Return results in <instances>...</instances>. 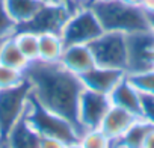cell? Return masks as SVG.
I'll list each match as a JSON object with an SVG mask.
<instances>
[{
  "label": "cell",
  "instance_id": "cell-1",
  "mask_svg": "<svg viewBox=\"0 0 154 148\" xmlns=\"http://www.w3.org/2000/svg\"><path fill=\"white\" fill-rule=\"evenodd\" d=\"M26 80L30 83V94L48 110L68 119L82 134L77 119V106L83 91L79 76L63 68L59 62H30L24 69Z\"/></svg>",
  "mask_w": 154,
  "mask_h": 148
},
{
  "label": "cell",
  "instance_id": "cell-2",
  "mask_svg": "<svg viewBox=\"0 0 154 148\" xmlns=\"http://www.w3.org/2000/svg\"><path fill=\"white\" fill-rule=\"evenodd\" d=\"M91 8L101 23L104 32L131 33L149 29L148 15L145 14V11L139 6L127 5L122 0L92 2Z\"/></svg>",
  "mask_w": 154,
  "mask_h": 148
},
{
  "label": "cell",
  "instance_id": "cell-3",
  "mask_svg": "<svg viewBox=\"0 0 154 148\" xmlns=\"http://www.w3.org/2000/svg\"><path fill=\"white\" fill-rule=\"evenodd\" d=\"M24 115L41 136L56 137L66 143L75 142L80 137V133L74 127V124H71L63 116L45 109L32 94L27 98Z\"/></svg>",
  "mask_w": 154,
  "mask_h": 148
},
{
  "label": "cell",
  "instance_id": "cell-4",
  "mask_svg": "<svg viewBox=\"0 0 154 148\" xmlns=\"http://www.w3.org/2000/svg\"><path fill=\"white\" fill-rule=\"evenodd\" d=\"M103 32L104 29L89 5L72 11L60 30V38L63 41V45L91 44Z\"/></svg>",
  "mask_w": 154,
  "mask_h": 148
},
{
  "label": "cell",
  "instance_id": "cell-5",
  "mask_svg": "<svg viewBox=\"0 0 154 148\" xmlns=\"http://www.w3.org/2000/svg\"><path fill=\"white\" fill-rule=\"evenodd\" d=\"M89 47L97 65L127 71V33L103 32Z\"/></svg>",
  "mask_w": 154,
  "mask_h": 148
},
{
  "label": "cell",
  "instance_id": "cell-6",
  "mask_svg": "<svg viewBox=\"0 0 154 148\" xmlns=\"http://www.w3.org/2000/svg\"><path fill=\"white\" fill-rule=\"evenodd\" d=\"M72 8L68 2H57V3H44L42 8L36 12V15L24 24L17 26L15 30H29L36 35L39 33H59L65 26L66 20L72 14Z\"/></svg>",
  "mask_w": 154,
  "mask_h": 148
},
{
  "label": "cell",
  "instance_id": "cell-7",
  "mask_svg": "<svg viewBox=\"0 0 154 148\" xmlns=\"http://www.w3.org/2000/svg\"><path fill=\"white\" fill-rule=\"evenodd\" d=\"M30 95V83H24L0 91V136L2 142L6 137L12 125L24 113L27 98Z\"/></svg>",
  "mask_w": 154,
  "mask_h": 148
},
{
  "label": "cell",
  "instance_id": "cell-8",
  "mask_svg": "<svg viewBox=\"0 0 154 148\" xmlns=\"http://www.w3.org/2000/svg\"><path fill=\"white\" fill-rule=\"evenodd\" d=\"M110 106L112 103L107 94L83 88L79 98V106H77V119H79L82 133L89 128H98Z\"/></svg>",
  "mask_w": 154,
  "mask_h": 148
},
{
  "label": "cell",
  "instance_id": "cell-9",
  "mask_svg": "<svg viewBox=\"0 0 154 148\" xmlns=\"http://www.w3.org/2000/svg\"><path fill=\"white\" fill-rule=\"evenodd\" d=\"M152 47L154 32L151 29L127 33V72H137L152 68L149 62Z\"/></svg>",
  "mask_w": 154,
  "mask_h": 148
},
{
  "label": "cell",
  "instance_id": "cell-10",
  "mask_svg": "<svg viewBox=\"0 0 154 148\" xmlns=\"http://www.w3.org/2000/svg\"><path fill=\"white\" fill-rule=\"evenodd\" d=\"M127 76L125 69H118V68H107V66H100L95 65L89 71L83 72L80 77L83 88L91 89L95 92L101 94H110L112 89Z\"/></svg>",
  "mask_w": 154,
  "mask_h": 148
},
{
  "label": "cell",
  "instance_id": "cell-11",
  "mask_svg": "<svg viewBox=\"0 0 154 148\" xmlns=\"http://www.w3.org/2000/svg\"><path fill=\"white\" fill-rule=\"evenodd\" d=\"M59 63L68 71H71L72 74H75V76H82L83 72L89 71L97 65L89 44L65 45Z\"/></svg>",
  "mask_w": 154,
  "mask_h": 148
},
{
  "label": "cell",
  "instance_id": "cell-12",
  "mask_svg": "<svg viewBox=\"0 0 154 148\" xmlns=\"http://www.w3.org/2000/svg\"><path fill=\"white\" fill-rule=\"evenodd\" d=\"M39 137L41 134L33 128V125L29 122V119L23 113L20 119L8 131L2 145L5 148H38Z\"/></svg>",
  "mask_w": 154,
  "mask_h": 148
},
{
  "label": "cell",
  "instance_id": "cell-13",
  "mask_svg": "<svg viewBox=\"0 0 154 148\" xmlns=\"http://www.w3.org/2000/svg\"><path fill=\"white\" fill-rule=\"evenodd\" d=\"M137 118H140V116H136V115H133V113H130V112H127V110H124V109L112 104L98 128L112 142H116L131 127V124Z\"/></svg>",
  "mask_w": 154,
  "mask_h": 148
},
{
  "label": "cell",
  "instance_id": "cell-14",
  "mask_svg": "<svg viewBox=\"0 0 154 148\" xmlns=\"http://www.w3.org/2000/svg\"><path fill=\"white\" fill-rule=\"evenodd\" d=\"M109 98L113 106H118V107L142 118V95L128 82L127 76L112 89V92L109 94Z\"/></svg>",
  "mask_w": 154,
  "mask_h": 148
},
{
  "label": "cell",
  "instance_id": "cell-15",
  "mask_svg": "<svg viewBox=\"0 0 154 148\" xmlns=\"http://www.w3.org/2000/svg\"><path fill=\"white\" fill-rule=\"evenodd\" d=\"M65 45L59 33H39L38 35V60L54 63L59 62Z\"/></svg>",
  "mask_w": 154,
  "mask_h": 148
},
{
  "label": "cell",
  "instance_id": "cell-16",
  "mask_svg": "<svg viewBox=\"0 0 154 148\" xmlns=\"http://www.w3.org/2000/svg\"><path fill=\"white\" fill-rule=\"evenodd\" d=\"M42 5L44 3L39 0H5L6 11L17 26L32 20Z\"/></svg>",
  "mask_w": 154,
  "mask_h": 148
},
{
  "label": "cell",
  "instance_id": "cell-17",
  "mask_svg": "<svg viewBox=\"0 0 154 148\" xmlns=\"http://www.w3.org/2000/svg\"><path fill=\"white\" fill-rule=\"evenodd\" d=\"M154 125H151L146 119L143 118H137L131 127L116 140L113 142V145L116 148H142L143 140L148 134V131L152 128Z\"/></svg>",
  "mask_w": 154,
  "mask_h": 148
},
{
  "label": "cell",
  "instance_id": "cell-18",
  "mask_svg": "<svg viewBox=\"0 0 154 148\" xmlns=\"http://www.w3.org/2000/svg\"><path fill=\"white\" fill-rule=\"evenodd\" d=\"M0 63H3L6 66L24 71L29 66V60L26 59V56L21 53V50L18 48V45L15 44L14 36H6L0 45Z\"/></svg>",
  "mask_w": 154,
  "mask_h": 148
},
{
  "label": "cell",
  "instance_id": "cell-19",
  "mask_svg": "<svg viewBox=\"0 0 154 148\" xmlns=\"http://www.w3.org/2000/svg\"><path fill=\"white\" fill-rule=\"evenodd\" d=\"M15 44L29 62L38 60V35L29 30H15L12 35Z\"/></svg>",
  "mask_w": 154,
  "mask_h": 148
},
{
  "label": "cell",
  "instance_id": "cell-20",
  "mask_svg": "<svg viewBox=\"0 0 154 148\" xmlns=\"http://www.w3.org/2000/svg\"><path fill=\"white\" fill-rule=\"evenodd\" d=\"M128 82L143 95H154V68L137 72H127Z\"/></svg>",
  "mask_w": 154,
  "mask_h": 148
},
{
  "label": "cell",
  "instance_id": "cell-21",
  "mask_svg": "<svg viewBox=\"0 0 154 148\" xmlns=\"http://www.w3.org/2000/svg\"><path fill=\"white\" fill-rule=\"evenodd\" d=\"M79 142L82 143L83 148H112L113 146V142L100 128L85 130L80 134Z\"/></svg>",
  "mask_w": 154,
  "mask_h": 148
},
{
  "label": "cell",
  "instance_id": "cell-22",
  "mask_svg": "<svg viewBox=\"0 0 154 148\" xmlns=\"http://www.w3.org/2000/svg\"><path fill=\"white\" fill-rule=\"evenodd\" d=\"M24 82H26L24 71H20V69H15V68L0 63V91L18 86Z\"/></svg>",
  "mask_w": 154,
  "mask_h": 148
},
{
  "label": "cell",
  "instance_id": "cell-23",
  "mask_svg": "<svg viewBox=\"0 0 154 148\" xmlns=\"http://www.w3.org/2000/svg\"><path fill=\"white\" fill-rule=\"evenodd\" d=\"M17 24L12 21V18L9 17L6 6H5V0H0V36L6 38L15 33Z\"/></svg>",
  "mask_w": 154,
  "mask_h": 148
},
{
  "label": "cell",
  "instance_id": "cell-24",
  "mask_svg": "<svg viewBox=\"0 0 154 148\" xmlns=\"http://www.w3.org/2000/svg\"><path fill=\"white\" fill-rule=\"evenodd\" d=\"M142 95V118L154 125V95Z\"/></svg>",
  "mask_w": 154,
  "mask_h": 148
},
{
  "label": "cell",
  "instance_id": "cell-25",
  "mask_svg": "<svg viewBox=\"0 0 154 148\" xmlns=\"http://www.w3.org/2000/svg\"><path fill=\"white\" fill-rule=\"evenodd\" d=\"M66 146H68V143L60 140V139L48 137V136H41L38 148H66Z\"/></svg>",
  "mask_w": 154,
  "mask_h": 148
},
{
  "label": "cell",
  "instance_id": "cell-26",
  "mask_svg": "<svg viewBox=\"0 0 154 148\" xmlns=\"http://www.w3.org/2000/svg\"><path fill=\"white\" fill-rule=\"evenodd\" d=\"M66 2L72 9H77V8H82V6H89L92 3V0H66Z\"/></svg>",
  "mask_w": 154,
  "mask_h": 148
},
{
  "label": "cell",
  "instance_id": "cell-27",
  "mask_svg": "<svg viewBox=\"0 0 154 148\" xmlns=\"http://www.w3.org/2000/svg\"><path fill=\"white\" fill-rule=\"evenodd\" d=\"M142 148H154V127L148 131V134H146V137L143 140Z\"/></svg>",
  "mask_w": 154,
  "mask_h": 148
},
{
  "label": "cell",
  "instance_id": "cell-28",
  "mask_svg": "<svg viewBox=\"0 0 154 148\" xmlns=\"http://www.w3.org/2000/svg\"><path fill=\"white\" fill-rule=\"evenodd\" d=\"M142 9L145 11L146 15H152L154 14V0H145L142 5Z\"/></svg>",
  "mask_w": 154,
  "mask_h": 148
},
{
  "label": "cell",
  "instance_id": "cell-29",
  "mask_svg": "<svg viewBox=\"0 0 154 148\" xmlns=\"http://www.w3.org/2000/svg\"><path fill=\"white\" fill-rule=\"evenodd\" d=\"M122 2L127 3V5H131V6H139V8H142V5H143L145 0H122Z\"/></svg>",
  "mask_w": 154,
  "mask_h": 148
},
{
  "label": "cell",
  "instance_id": "cell-30",
  "mask_svg": "<svg viewBox=\"0 0 154 148\" xmlns=\"http://www.w3.org/2000/svg\"><path fill=\"white\" fill-rule=\"evenodd\" d=\"M66 148H83V146H82V143H80L79 140H75V142L68 143V146H66Z\"/></svg>",
  "mask_w": 154,
  "mask_h": 148
},
{
  "label": "cell",
  "instance_id": "cell-31",
  "mask_svg": "<svg viewBox=\"0 0 154 148\" xmlns=\"http://www.w3.org/2000/svg\"><path fill=\"white\" fill-rule=\"evenodd\" d=\"M148 23H149V29L154 32V14L152 15H148Z\"/></svg>",
  "mask_w": 154,
  "mask_h": 148
},
{
  "label": "cell",
  "instance_id": "cell-32",
  "mask_svg": "<svg viewBox=\"0 0 154 148\" xmlns=\"http://www.w3.org/2000/svg\"><path fill=\"white\" fill-rule=\"evenodd\" d=\"M149 62H151V66L154 68V47H152V50L149 53Z\"/></svg>",
  "mask_w": 154,
  "mask_h": 148
},
{
  "label": "cell",
  "instance_id": "cell-33",
  "mask_svg": "<svg viewBox=\"0 0 154 148\" xmlns=\"http://www.w3.org/2000/svg\"><path fill=\"white\" fill-rule=\"evenodd\" d=\"M92 2H112V0H92Z\"/></svg>",
  "mask_w": 154,
  "mask_h": 148
},
{
  "label": "cell",
  "instance_id": "cell-34",
  "mask_svg": "<svg viewBox=\"0 0 154 148\" xmlns=\"http://www.w3.org/2000/svg\"><path fill=\"white\" fill-rule=\"evenodd\" d=\"M3 39H5V38H2V36H0V45H2V42H3Z\"/></svg>",
  "mask_w": 154,
  "mask_h": 148
},
{
  "label": "cell",
  "instance_id": "cell-35",
  "mask_svg": "<svg viewBox=\"0 0 154 148\" xmlns=\"http://www.w3.org/2000/svg\"><path fill=\"white\" fill-rule=\"evenodd\" d=\"M0 145H2V136H0Z\"/></svg>",
  "mask_w": 154,
  "mask_h": 148
},
{
  "label": "cell",
  "instance_id": "cell-36",
  "mask_svg": "<svg viewBox=\"0 0 154 148\" xmlns=\"http://www.w3.org/2000/svg\"><path fill=\"white\" fill-rule=\"evenodd\" d=\"M112 148H116V146H115V145H113V146H112Z\"/></svg>",
  "mask_w": 154,
  "mask_h": 148
},
{
  "label": "cell",
  "instance_id": "cell-37",
  "mask_svg": "<svg viewBox=\"0 0 154 148\" xmlns=\"http://www.w3.org/2000/svg\"><path fill=\"white\" fill-rule=\"evenodd\" d=\"M2 148H5V146H3V145H2Z\"/></svg>",
  "mask_w": 154,
  "mask_h": 148
},
{
  "label": "cell",
  "instance_id": "cell-38",
  "mask_svg": "<svg viewBox=\"0 0 154 148\" xmlns=\"http://www.w3.org/2000/svg\"><path fill=\"white\" fill-rule=\"evenodd\" d=\"M0 148H2V145H0Z\"/></svg>",
  "mask_w": 154,
  "mask_h": 148
}]
</instances>
